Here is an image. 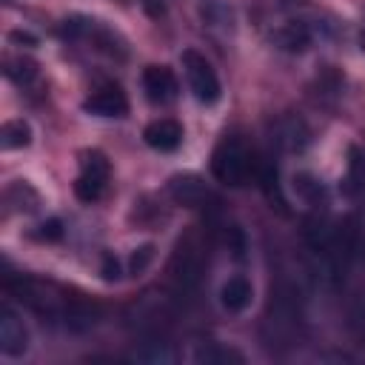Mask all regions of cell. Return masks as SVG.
<instances>
[{"mask_svg":"<svg viewBox=\"0 0 365 365\" xmlns=\"http://www.w3.org/2000/svg\"><path fill=\"white\" fill-rule=\"evenodd\" d=\"M168 191H171V197H174L177 202L191 205V208L208 200V191H205L202 180L194 177V174H177V177H171V180H168Z\"/></svg>","mask_w":365,"mask_h":365,"instance_id":"cell-14","label":"cell"},{"mask_svg":"<svg viewBox=\"0 0 365 365\" xmlns=\"http://www.w3.org/2000/svg\"><path fill=\"white\" fill-rule=\"evenodd\" d=\"M108 180H111V165H108L106 154L97 151V148L83 151V154H80V171H77V180H74V194H77V200H83V202H97V200L106 194Z\"/></svg>","mask_w":365,"mask_h":365,"instance_id":"cell-4","label":"cell"},{"mask_svg":"<svg viewBox=\"0 0 365 365\" xmlns=\"http://www.w3.org/2000/svg\"><path fill=\"white\" fill-rule=\"evenodd\" d=\"M9 288L31 308L37 311L40 317H48V319H57L63 325H71V328H86V325H94L97 319V308L88 305L86 299L80 297H71L66 288L60 285H51V282H40V279H31V277H17L14 282L9 279Z\"/></svg>","mask_w":365,"mask_h":365,"instance_id":"cell-1","label":"cell"},{"mask_svg":"<svg viewBox=\"0 0 365 365\" xmlns=\"http://www.w3.org/2000/svg\"><path fill=\"white\" fill-rule=\"evenodd\" d=\"M202 268H205L202 245H200V242H194L191 237H188V240H182V242L177 245L174 257H171V265H168L171 279H174L182 291H188V288H194V285L200 282Z\"/></svg>","mask_w":365,"mask_h":365,"instance_id":"cell-6","label":"cell"},{"mask_svg":"<svg viewBox=\"0 0 365 365\" xmlns=\"http://www.w3.org/2000/svg\"><path fill=\"white\" fill-rule=\"evenodd\" d=\"M83 111H88L94 117H125L128 97L117 83H103L83 100Z\"/></svg>","mask_w":365,"mask_h":365,"instance_id":"cell-8","label":"cell"},{"mask_svg":"<svg viewBox=\"0 0 365 365\" xmlns=\"http://www.w3.org/2000/svg\"><path fill=\"white\" fill-rule=\"evenodd\" d=\"M143 91H145L148 103L168 106L177 97L180 83H177V77H174V71L168 66H145V71H143Z\"/></svg>","mask_w":365,"mask_h":365,"instance_id":"cell-9","label":"cell"},{"mask_svg":"<svg viewBox=\"0 0 365 365\" xmlns=\"http://www.w3.org/2000/svg\"><path fill=\"white\" fill-rule=\"evenodd\" d=\"M282 151H302L305 145H308V140H311V131H308V125L299 120V117H282V120H277V125H274V137H271Z\"/></svg>","mask_w":365,"mask_h":365,"instance_id":"cell-12","label":"cell"},{"mask_svg":"<svg viewBox=\"0 0 365 365\" xmlns=\"http://www.w3.org/2000/svg\"><path fill=\"white\" fill-rule=\"evenodd\" d=\"M359 43H362V51H365V31H362V37H359Z\"/></svg>","mask_w":365,"mask_h":365,"instance_id":"cell-22","label":"cell"},{"mask_svg":"<svg viewBox=\"0 0 365 365\" xmlns=\"http://www.w3.org/2000/svg\"><path fill=\"white\" fill-rule=\"evenodd\" d=\"M103 277L106 279H120V265H117V259L111 254L103 259Z\"/></svg>","mask_w":365,"mask_h":365,"instance_id":"cell-20","label":"cell"},{"mask_svg":"<svg viewBox=\"0 0 365 365\" xmlns=\"http://www.w3.org/2000/svg\"><path fill=\"white\" fill-rule=\"evenodd\" d=\"M140 3H143V9H145L148 14H154V17L163 11V0H140Z\"/></svg>","mask_w":365,"mask_h":365,"instance_id":"cell-21","label":"cell"},{"mask_svg":"<svg viewBox=\"0 0 365 365\" xmlns=\"http://www.w3.org/2000/svg\"><path fill=\"white\" fill-rule=\"evenodd\" d=\"M66 37L68 40H83L91 43L97 51L108 54V57H125V43L120 40L117 31H111L108 26H103L100 20H88V17H71L66 20Z\"/></svg>","mask_w":365,"mask_h":365,"instance_id":"cell-5","label":"cell"},{"mask_svg":"<svg viewBox=\"0 0 365 365\" xmlns=\"http://www.w3.org/2000/svg\"><path fill=\"white\" fill-rule=\"evenodd\" d=\"M251 297H254V291H251V282L245 279V277H228L225 282H222V288H220V302H222V308L228 311V314H240V311H245L248 305H251Z\"/></svg>","mask_w":365,"mask_h":365,"instance_id":"cell-13","label":"cell"},{"mask_svg":"<svg viewBox=\"0 0 365 365\" xmlns=\"http://www.w3.org/2000/svg\"><path fill=\"white\" fill-rule=\"evenodd\" d=\"M157 345H160V342H154V348H148V351H137L134 359H145V362H171L174 354H171L168 348H157Z\"/></svg>","mask_w":365,"mask_h":365,"instance_id":"cell-19","label":"cell"},{"mask_svg":"<svg viewBox=\"0 0 365 365\" xmlns=\"http://www.w3.org/2000/svg\"><path fill=\"white\" fill-rule=\"evenodd\" d=\"M6 77L14 80L17 86H26L29 80L37 77V63L29 57H9L6 60Z\"/></svg>","mask_w":365,"mask_h":365,"instance_id":"cell-16","label":"cell"},{"mask_svg":"<svg viewBox=\"0 0 365 365\" xmlns=\"http://www.w3.org/2000/svg\"><path fill=\"white\" fill-rule=\"evenodd\" d=\"M29 348V331L23 325V319L3 305L0 308V354L3 356H23Z\"/></svg>","mask_w":365,"mask_h":365,"instance_id":"cell-10","label":"cell"},{"mask_svg":"<svg viewBox=\"0 0 365 365\" xmlns=\"http://www.w3.org/2000/svg\"><path fill=\"white\" fill-rule=\"evenodd\" d=\"M151 257H154V245H140V248H134V254H131V271H134V274H143L145 265L151 262Z\"/></svg>","mask_w":365,"mask_h":365,"instance_id":"cell-18","label":"cell"},{"mask_svg":"<svg viewBox=\"0 0 365 365\" xmlns=\"http://www.w3.org/2000/svg\"><path fill=\"white\" fill-rule=\"evenodd\" d=\"M194 359L197 362H242V354H237V351H231V348H220V345H202L197 354H194Z\"/></svg>","mask_w":365,"mask_h":365,"instance_id":"cell-17","label":"cell"},{"mask_svg":"<svg viewBox=\"0 0 365 365\" xmlns=\"http://www.w3.org/2000/svg\"><path fill=\"white\" fill-rule=\"evenodd\" d=\"M180 63H182V71H185L191 94L202 106H214L220 100V94H222V86H220V77H217L214 66L205 60V54H200L197 48H185L180 54Z\"/></svg>","mask_w":365,"mask_h":365,"instance_id":"cell-3","label":"cell"},{"mask_svg":"<svg viewBox=\"0 0 365 365\" xmlns=\"http://www.w3.org/2000/svg\"><path fill=\"white\" fill-rule=\"evenodd\" d=\"M31 143V125L26 120H6L0 128V148L3 151H14V148H26Z\"/></svg>","mask_w":365,"mask_h":365,"instance_id":"cell-15","label":"cell"},{"mask_svg":"<svg viewBox=\"0 0 365 365\" xmlns=\"http://www.w3.org/2000/svg\"><path fill=\"white\" fill-rule=\"evenodd\" d=\"M317 37V29L305 20V17H288V20H279L274 29H271V43L279 48V51H288V54H302L311 48Z\"/></svg>","mask_w":365,"mask_h":365,"instance_id":"cell-7","label":"cell"},{"mask_svg":"<svg viewBox=\"0 0 365 365\" xmlns=\"http://www.w3.org/2000/svg\"><path fill=\"white\" fill-rule=\"evenodd\" d=\"M251 171H254V157L248 143L240 134H222L211 154V174L222 185L240 188L251 180Z\"/></svg>","mask_w":365,"mask_h":365,"instance_id":"cell-2","label":"cell"},{"mask_svg":"<svg viewBox=\"0 0 365 365\" xmlns=\"http://www.w3.org/2000/svg\"><path fill=\"white\" fill-rule=\"evenodd\" d=\"M143 140L154 148V151H174L180 148L182 143V125L171 117H160V120H151L143 131Z\"/></svg>","mask_w":365,"mask_h":365,"instance_id":"cell-11","label":"cell"}]
</instances>
